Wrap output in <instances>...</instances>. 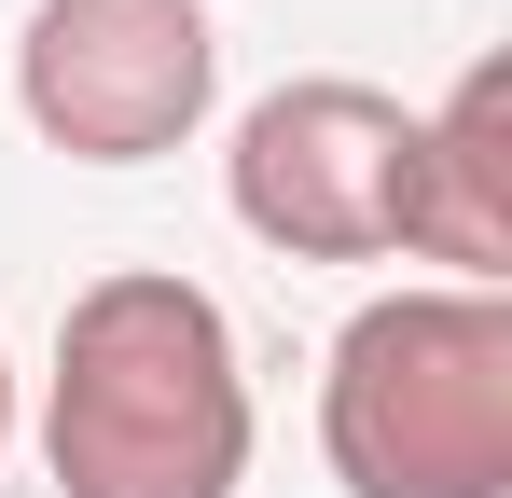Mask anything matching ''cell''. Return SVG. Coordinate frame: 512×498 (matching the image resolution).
<instances>
[{
    "mask_svg": "<svg viewBox=\"0 0 512 498\" xmlns=\"http://www.w3.org/2000/svg\"><path fill=\"white\" fill-rule=\"evenodd\" d=\"M222 97V28L208 0H28L14 42V111L70 166H153L208 125Z\"/></svg>",
    "mask_w": 512,
    "mask_h": 498,
    "instance_id": "cell-3",
    "label": "cell"
},
{
    "mask_svg": "<svg viewBox=\"0 0 512 498\" xmlns=\"http://www.w3.org/2000/svg\"><path fill=\"white\" fill-rule=\"evenodd\" d=\"M402 166H416V111L388 83L305 70V83H277V97L236 111L222 194L291 263H388L402 249Z\"/></svg>",
    "mask_w": 512,
    "mask_h": 498,
    "instance_id": "cell-4",
    "label": "cell"
},
{
    "mask_svg": "<svg viewBox=\"0 0 512 498\" xmlns=\"http://www.w3.org/2000/svg\"><path fill=\"white\" fill-rule=\"evenodd\" d=\"M42 471L56 498H236L250 485L236 319L167 263L84 277L42 374Z\"/></svg>",
    "mask_w": 512,
    "mask_h": 498,
    "instance_id": "cell-1",
    "label": "cell"
},
{
    "mask_svg": "<svg viewBox=\"0 0 512 498\" xmlns=\"http://www.w3.org/2000/svg\"><path fill=\"white\" fill-rule=\"evenodd\" d=\"M346 498H512V291H374L319 360Z\"/></svg>",
    "mask_w": 512,
    "mask_h": 498,
    "instance_id": "cell-2",
    "label": "cell"
},
{
    "mask_svg": "<svg viewBox=\"0 0 512 498\" xmlns=\"http://www.w3.org/2000/svg\"><path fill=\"white\" fill-rule=\"evenodd\" d=\"M402 249L443 263L457 291H499L512 277V56H471L443 83V111H416Z\"/></svg>",
    "mask_w": 512,
    "mask_h": 498,
    "instance_id": "cell-5",
    "label": "cell"
},
{
    "mask_svg": "<svg viewBox=\"0 0 512 498\" xmlns=\"http://www.w3.org/2000/svg\"><path fill=\"white\" fill-rule=\"evenodd\" d=\"M0 443H14V360H0Z\"/></svg>",
    "mask_w": 512,
    "mask_h": 498,
    "instance_id": "cell-6",
    "label": "cell"
}]
</instances>
